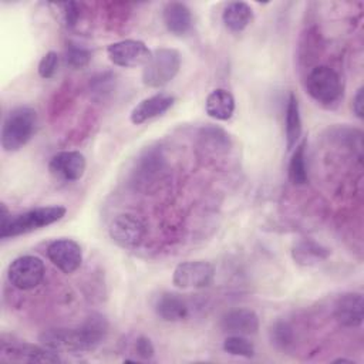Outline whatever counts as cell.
Instances as JSON below:
<instances>
[{
  "label": "cell",
  "instance_id": "cell-1",
  "mask_svg": "<svg viewBox=\"0 0 364 364\" xmlns=\"http://www.w3.org/2000/svg\"><path fill=\"white\" fill-rule=\"evenodd\" d=\"M108 331V323L101 314H91L77 328H48L38 336L41 346L55 353H85L95 350Z\"/></svg>",
  "mask_w": 364,
  "mask_h": 364
},
{
  "label": "cell",
  "instance_id": "cell-2",
  "mask_svg": "<svg viewBox=\"0 0 364 364\" xmlns=\"http://www.w3.org/2000/svg\"><path fill=\"white\" fill-rule=\"evenodd\" d=\"M67 209L61 205L53 206H41L34 208L27 212H23L16 216H9L7 219L1 220L0 225V237H16L24 233H30L33 230L46 228L61 220L65 216Z\"/></svg>",
  "mask_w": 364,
  "mask_h": 364
},
{
  "label": "cell",
  "instance_id": "cell-3",
  "mask_svg": "<svg viewBox=\"0 0 364 364\" xmlns=\"http://www.w3.org/2000/svg\"><path fill=\"white\" fill-rule=\"evenodd\" d=\"M37 125V114L31 107H16L3 119L0 144L6 152L23 148L33 136Z\"/></svg>",
  "mask_w": 364,
  "mask_h": 364
},
{
  "label": "cell",
  "instance_id": "cell-4",
  "mask_svg": "<svg viewBox=\"0 0 364 364\" xmlns=\"http://www.w3.org/2000/svg\"><path fill=\"white\" fill-rule=\"evenodd\" d=\"M181 68V54L175 48H158L142 70V82L149 88H159L175 78Z\"/></svg>",
  "mask_w": 364,
  "mask_h": 364
},
{
  "label": "cell",
  "instance_id": "cell-5",
  "mask_svg": "<svg viewBox=\"0 0 364 364\" xmlns=\"http://www.w3.org/2000/svg\"><path fill=\"white\" fill-rule=\"evenodd\" d=\"M306 90L323 105L336 104L343 95V84L337 71L328 65L314 67L306 78Z\"/></svg>",
  "mask_w": 364,
  "mask_h": 364
},
{
  "label": "cell",
  "instance_id": "cell-6",
  "mask_svg": "<svg viewBox=\"0 0 364 364\" xmlns=\"http://www.w3.org/2000/svg\"><path fill=\"white\" fill-rule=\"evenodd\" d=\"M44 262L33 255L16 257L7 269L9 282L18 290H31L44 279Z\"/></svg>",
  "mask_w": 364,
  "mask_h": 364
},
{
  "label": "cell",
  "instance_id": "cell-7",
  "mask_svg": "<svg viewBox=\"0 0 364 364\" xmlns=\"http://www.w3.org/2000/svg\"><path fill=\"white\" fill-rule=\"evenodd\" d=\"M215 267L205 260L182 262L172 274V283L179 289H203L212 284Z\"/></svg>",
  "mask_w": 364,
  "mask_h": 364
},
{
  "label": "cell",
  "instance_id": "cell-8",
  "mask_svg": "<svg viewBox=\"0 0 364 364\" xmlns=\"http://www.w3.org/2000/svg\"><path fill=\"white\" fill-rule=\"evenodd\" d=\"M107 54L112 64L125 68L146 65L152 57V51L144 41L131 38L109 44Z\"/></svg>",
  "mask_w": 364,
  "mask_h": 364
},
{
  "label": "cell",
  "instance_id": "cell-9",
  "mask_svg": "<svg viewBox=\"0 0 364 364\" xmlns=\"http://www.w3.org/2000/svg\"><path fill=\"white\" fill-rule=\"evenodd\" d=\"M0 355L9 361H24V363H60V357L55 351L48 350L44 346H34L30 343L20 341H1Z\"/></svg>",
  "mask_w": 364,
  "mask_h": 364
},
{
  "label": "cell",
  "instance_id": "cell-10",
  "mask_svg": "<svg viewBox=\"0 0 364 364\" xmlns=\"http://www.w3.org/2000/svg\"><path fill=\"white\" fill-rule=\"evenodd\" d=\"M109 237L122 249H135L144 239V223L131 213L118 215L109 225Z\"/></svg>",
  "mask_w": 364,
  "mask_h": 364
},
{
  "label": "cell",
  "instance_id": "cell-11",
  "mask_svg": "<svg viewBox=\"0 0 364 364\" xmlns=\"http://www.w3.org/2000/svg\"><path fill=\"white\" fill-rule=\"evenodd\" d=\"M47 257L63 273L70 274L82 263L81 246L73 239H57L47 246Z\"/></svg>",
  "mask_w": 364,
  "mask_h": 364
},
{
  "label": "cell",
  "instance_id": "cell-12",
  "mask_svg": "<svg viewBox=\"0 0 364 364\" xmlns=\"http://www.w3.org/2000/svg\"><path fill=\"white\" fill-rule=\"evenodd\" d=\"M85 156L78 151H63L51 156L48 171L55 178L74 182L82 178L85 172Z\"/></svg>",
  "mask_w": 364,
  "mask_h": 364
},
{
  "label": "cell",
  "instance_id": "cell-13",
  "mask_svg": "<svg viewBox=\"0 0 364 364\" xmlns=\"http://www.w3.org/2000/svg\"><path fill=\"white\" fill-rule=\"evenodd\" d=\"M334 318L344 327H360L364 318V300L361 293L350 291L337 297Z\"/></svg>",
  "mask_w": 364,
  "mask_h": 364
},
{
  "label": "cell",
  "instance_id": "cell-14",
  "mask_svg": "<svg viewBox=\"0 0 364 364\" xmlns=\"http://www.w3.org/2000/svg\"><path fill=\"white\" fill-rule=\"evenodd\" d=\"M220 327L228 334L252 336L259 330V316L250 309H233L222 316Z\"/></svg>",
  "mask_w": 364,
  "mask_h": 364
},
{
  "label": "cell",
  "instance_id": "cell-15",
  "mask_svg": "<svg viewBox=\"0 0 364 364\" xmlns=\"http://www.w3.org/2000/svg\"><path fill=\"white\" fill-rule=\"evenodd\" d=\"M173 102H175V97L165 92L151 95L148 98H144L141 102H138L132 108L129 114V119L132 124L141 125L152 118H156L165 114L173 105Z\"/></svg>",
  "mask_w": 364,
  "mask_h": 364
},
{
  "label": "cell",
  "instance_id": "cell-16",
  "mask_svg": "<svg viewBox=\"0 0 364 364\" xmlns=\"http://www.w3.org/2000/svg\"><path fill=\"white\" fill-rule=\"evenodd\" d=\"M154 310L156 316L164 321H181L188 318L189 307L186 301L176 293H161L154 303Z\"/></svg>",
  "mask_w": 364,
  "mask_h": 364
},
{
  "label": "cell",
  "instance_id": "cell-17",
  "mask_svg": "<svg viewBox=\"0 0 364 364\" xmlns=\"http://www.w3.org/2000/svg\"><path fill=\"white\" fill-rule=\"evenodd\" d=\"M166 30L175 36H183L192 28V13L185 3L169 1L162 10Z\"/></svg>",
  "mask_w": 364,
  "mask_h": 364
},
{
  "label": "cell",
  "instance_id": "cell-18",
  "mask_svg": "<svg viewBox=\"0 0 364 364\" xmlns=\"http://www.w3.org/2000/svg\"><path fill=\"white\" fill-rule=\"evenodd\" d=\"M330 256V249L313 239H300L291 247V257L300 266H316Z\"/></svg>",
  "mask_w": 364,
  "mask_h": 364
},
{
  "label": "cell",
  "instance_id": "cell-19",
  "mask_svg": "<svg viewBox=\"0 0 364 364\" xmlns=\"http://www.w3.org/2000/svg\"><path fill=\"white\" fill-rule=\"evenodd\" d=\"M206 114L218 121H228L235 112V98L225 88H216L209 92L205 101Z\"/></svg>",
  "mask_w": 364,
  "mask_h": 364
},
{
  "label": "cell",
  "instance_id": "cell-20",
  "mask_svg": "<svg viewBox=\"0 0 364 364\" xmlns=\"http://www.w3.org/2000/svg\"><path fill=\"white\" fill-rule=\"evenodd\" d=\"M284 132H286V148L287 151H293L301 136V118H300V107L297 97L290 92L286 104V118H284Z\"/></svg>",
  "mask_w": 364,
  "mask_h": 364
},
{
  "label": "cell",
  "instance_id": "cell-21",
  "mask_svg": "<svg viewBox=\"0 0 364 364\" xmlns=\"http://www.w3.org/2000/svg\"><path fill=\"white\" fill-rule=\"evenodd\" d=\"M253 18V10L252 7L245 1H232L229 3L223 13H222V21L233 33H239L245 30L249 23Z\"/></svg>",
  "mask_w": 364,
  "mask_h": 364
},
{
  "label": "cell",
  "instance_id": "cell-22",
  "mask_svg": "<svg viewBox=\"0 0 364 364\" xmlns=\"http://www.w3.org/2000/svg\"><path fill=\"white\" fill-rule=\"evenodd\" d=\"M199 145L205 152L222 154L230 148L229 134L215 125H206L199 131Z\"/></svg>",
  "mask_w": 364,
  "mask_h": 364
},
{
  "label": "cell",
  "instance_id": "cell-23",
  "mask_svg": "<svg viewBox=\"0 0 364 364\" xmlns=\"http://www.w3.org/2000/svg\"><path fill=\"white\" fill-rule=\"evenodd\" d=\"M289 179L293 185H304L309 181L306 166V139L293 148V154L289 162Z\"/></svg>",
  "mask_w": 364,
  "mask_h": 364
},
{
  "label": "cell",
  "instance_id": "cell-24",
  "mask_svg": "<svg viewBox=\"0 0 364 364\" xmlns=\"http://www.w3.org/2000/svg\"><path fill=\"white\" fill-rule=\"evenodd\" d=\"M223 350L228 354L250 358L255 355V346L245 336L229 334L223 341Z\"/></svg>",
  "mask_w": 364,
  "mask_h": 364
},
{
  "label": "cell",
  "instance_id": "cell-25",
  "mask_svg": "<svg viewBox=\"0 0 364 364\" xmlns=\"http://www.w3.org/2000/svg\"><path fill=\"white\" fill-rule=\"evenodd\" d=\"M64 58H65L67 65H70L74 70H80V68H84L90 64V61L92 58V54L85 47H81V46L74 44V43H68L67 47H65Z\"/></svg>",
  "mask_w": 364,
  "mask_h": 364
},
{
  "label": "cell",
  "instance_id": "cell-26",
  "mask_svg": "<svg viewBox=\"0 0 364 364\" xmlns=\"http://www.w3.org/2000/svg\"><path fill=\"white\" fill-rule=\"evenodd\" d=\"M269 336H270L272 344H274L277 348H283V350L287 348L289 346H291L293 340H294L293 327L287 321H283V320H279L272 326Z\"/></svg>",
  "mask_w": 364,
  "mask_h": 364
},
{
  "label": "cell",
  "instance_id": "cell-27",
  "mask_svg": "<svg viewBox=\"0 0 364 364\" xmlns=\"http://www.w3.org/2000/svg\"><path fill=\"white\" fill-rule=\"evenodd\" d=\"M58 68V54L55 51H48L43 55L38 63V74L41 78H53Z\"/></svg>",
  "mask_w": 364,
  "mask_h": 364
},
{
  "label": "cell",
  "instance_id": "cell-28",
  "mask_svg": "<svg viewBox=\"0 0 364 364\" xmlns=\"http://www.w3.org/2000/svg\"><path fill=\"white\" fill-rule=\"evenodd\" d=\"M61 9V16H63V21L67 27H74L78 23L80 18V4L74 3V1H68V3H58L57 4Z\"/></svg>",
  "mask_w": 364,
  "mask_h": 364
},
{
  "label": "cell",
  "instance_id": "cell-29",
  "mask_svg": "<svg viewBox=\"0 0 364 364\" xmlns=\"http://www.w3.org/2000/svg\"><path fill=\"white\" fill-rule=\"evenodd\" d=\"M112 74L109 73H105V74H101L98 75L97 78H94L92 81V85H91V91L100 97H104L107 95L109 91H111V87H112Z\"/></svg>",
  "mask_w": 364,
  "mask_h": 364
},
{
  "label": "cell",
  "instance_id": "cell-30",
  "mask_svg": "<svg viewBox=\"0 0 364 364\" xmlns=\"http://www.w3.org/2000/svg\"><path fill=\"white\" fill-rule=\"evenodd\" d=\"M135 351L142 360H151L155 354V348H154L151 340L145 336H139L135 340Z\"/></svg>",
  "mask_w": 364,
  "mask_h": 364
},
{
  "label": "cell",
  "instance_id": "cell-31",
  "mask_svg": "<svg viewBox=\"0 0 364 364\" xmlns=\"http://www.w3.org/2000/svg\"><path fill=\"white\" fill-rule=\"evenodd\" d=\"M363 92H364V88L360 87L357 90V92H355L354 98H353V111H354V114L358 118H363V105H364V102H363Z\"/></svg>",
  "mask_w": 364,
  "mask_h": 364
},
{
  "label": "cell",
  "instance_id": "cell-32",
  "mask_svg": "<svg viewBox=\"0 0 364 364\" xmlns=\"http://www.w3.org/2000/svg\"><path fill=\"white\" fill-rule=\"evenodd\" d=\"M333 363H353V364H354V361L347 360V358H336Z\"/></svg>",
  "mask_w": 364,
  "mask_h": 364
}]
</instances>
